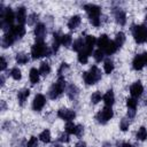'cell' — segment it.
<instances>
[{
    "mask_svg": "<svg viewBox=\"0 0 147 147\" xmlns=\"http://www.w3.org/2000/svg\"><path fill=\"white\" fill-rule=\"evenodd\" d=\"M51 55H53L52 48H49L44 41H36L31 47V56L34 60Z\"/></svg>",
    "mask_w": 147,
    "mask_h": 147,
    "instance_id": "6da1fadb",
    "label": "cell"
},
{
    "mask_svg": "<svg viewBox=\"0 0 147 147\" xmlns=\"http://www.w3.org/2000/svg\"><path fill=\"white\" fill-rule=\"evenodd\" d=\"M65 86H67V84H65L64 77H59L57 80L54 84H52V86L49 87V90H48V98L52 99V100L57 99L64 92Z\"/></svg>",
    "mask_w": 147,
    "mask_h": 147,
    "instance_id": "7a4b0ae2",
    "label": "cell"
},
{
    "mask_svg": "<svg viewBox=\"0 0 147 147\" xmlns=\"http://www.w3.org/2000/svg\"><path fill=\"white\" fill-rule=\"evenodd\" d=\"M83 79L86 85H94L101 79V71L96 65L90 68L88 71L83 72Z\"/></svg>",
    "mask_w": 147,
    "mask_h": 147,
    "instance_id": "3957f363",
    "label": "cell"
},
{
    "mask_svg": "<svg viewBox=\"0 0 147 147\" xmlns=\"http://www.w3.org/2000/svg\"><path fill=\"white\" fill-rule=\"evenodd\" d=\"M132 36L138 44H145L147 42V26L146 25H137L133 24L131 26Z\"/></svg>",
    "mask_w": 147,
    "mask_h": 147,
    "instance_id": "277c9868",
    "label": "cell"
},
{
    "mask_svg": "<svg viewBox=\"0 0 147 147\" xmlns=\"http://www.w3.org/2000/svg\"><path fill=\"white\" fill-rule=\"evenodd\" d=\"M113 116H114V111H113L111 107H105L95 115V119L100 124H106L108 121H110L113 118Z\"/></svg>",
    "mask_w": 147,
    "mask_h": 147,
    "instance_id": "5b68a950",
    "label": "cell"
},
{
    "mask_svg": "<svg viewBox=\"0 0 147 147\" xmlns=\"http://www.w3.org/2000/svg\"><path fill=\"white\" fill-rule=\"evenodd\" d=\"M84 9L85 11L87 13L88 15V18L90 20H94V18H100V15H101V8L94 3H87L84 6Z\"/></svg>",
    "mask_w": 147,
    "mask_h": 147,
    "instance_id": "8992f818",
    "label": "cell"
},
{
    "mask_svg": "<svg viewBox=\"0 0 147 147\" xmlns=\"http://www.w3.org/2000/svg\"><path fill=\"white\" fill-rule=\"evenodd\" d=\"M57 116L63 119V121H67V122H72V119L76 117V113L75 110H71V109H67V108H61L57 110Z\"/></svg>",
    "mask_w": 147,
    "mask_h": 147,
    "instance_id": "52a82bcc",
    "label": "cell"
},
{
    "mask_svg": "<svg viewBox=\"0 0 147 147\" xmlns=\"http://www.w3.org/2000/svg\"><path fill=\"white\" fill-rule=\"evenodd\" d=\"M34 37H36V41H44L45 36L47 33L46 26L44 23H37L34 26Z\"/></svg>",
    "mask_w": 147,
    "mask_h": 147,
    "instance_id": "ba28073f",
    "label": "cell"
},
{
    "mask_svg": "<svg viewBox=\"0 0 147 147\" xmlns=\"http://www.w3.org/2000/svg\"><path fill=\"white\" fill-rule=\"evenodd\" d=\"M46 105V98H45V95H42V94H37L34 98H33V101H32V109L34 110V111H40L42 108H44V106Z\"/></svg>",
    "mask_w": 147,
    "mask_h": 147,
    "instance_id": "9c48e42d",
    "label": "cell"
},
{
    "mask_svg": "<svg viewBox=\"0 0 147 147\" xmlns=\"http://www.w3.org/2000/svg\"><path fill=\"white\" fill-rule=\"evenodd\" d=\"M142 92H144V86H142V84H141L139 80H138V82H134V83L130 86V94H131L132 98L138 99L139 96H141Z\"/></svg>",
    "mask_w": 147,
    "mask_h": 147,
    "instance_id": "30bf717a",
    "label": "cell"
},
{
    "mask_svg": "<svg viewBox=\"0 0 147 147\" xmlns=\"http://www.w3.org/2000/svg\"><path fill=\"white\" fill-rule=\"evenodd\" d=\"M114 17L117 24L119 25H125L126 23V14L122 8H115L114 10Z\"/></svg>",
    "mask_w": 147,
    "mask_h": 147,
    "instance_id": "8fae6325",
    "label": "cell"
},
{
    "mask_svg": "<svg viewBox=\"0 0 147 147\" xmlns=\"http://www.w3.org/2000/svg\"><path fill=\"white\" fill-rule=\"evenodd\" d=\"M15 16H16V21L18 22V24L24 25V23H25V22H26V20H28V16H26V9H25V7H23V6L18 7V8H17V10H16V13H15Z\"/></svg>",
    "mask_w": 147,
    "mask_h": 147,
    "instance_id": "7c38bea8",
    "label": "cell"
},
{
    "mask_svg": "<svg viewBox=\"0 0 147 147\" xmlns=\"http://www.w3.org/2000/svg\"><path fill=\"white\" fill-rule=\"evenodd\" d=\"M8 32H10V33L16 38V39H20V38H22V37L25 34L26 30H25L24 25L17 24V25H13V26H11V29H10Z\"/></svg>",
    "mask_w": 147,
    "mask_h": 147,
    "instance_id": "4fadbf2b",
    "label": "cell"
},
{
    "mask_svg": "<svg viewBox=\"0 0 147 147\" xmlns=\"http://www.w3.org/2000/svg\"><path fill=\"white\" fill-rule=\"evenodd\" d=\"M145 65H146V64H145V59H144V55H142V54H138V55H136V56L133 57V60H132V68H133L134 70L139 71V70H141Z\"/></svg>",
    "mask_w": 147,
    "mask_h": 147,
    "instance_id": "5bb4252c",
    "label": "cell"
},
{
    "mask_svg": "<svg viewBox=\"0 0 147 147\" xmlns=\"http://www.w3.org/2000/svg\"><path fill=\"white\" fill-rule=\"evenodd\" d=\"M95 44H96V39H95L94 36H86L85 37V47H84L83 51H85L86 53L91 54L93 48H94V46H95Z\"/></svg>",
    "mask_w": 147,
    "mask_h": 147,
    "instance_id": "9a60e30c",
    "label": "cell"
},
{
    "mask_svg": "<svg viewBox=\"0 0 147 147\" xmlns=\"http://www.w3.org/2000/svg\"><path fill=\"white\" fill-rule=\"evenodd\" d=\"M15 40H16V38L10 32H7V33L3 34L2 39H1V46L3 48H8V47H10L15 42Z\"/></svg>",
    "mask_w": 147,
    "mask_h": 147,
    "instance_id": "2e32d148",
    "label": "cell"
},
{
    "mask_svg": "<svg viewBox=\"0 0 147 147\" xmlns=\"http://www.w3.org/2000/svg\"><path fill=\"white\" fill-rule=\"evenodd\" d=\"M29 95H30V90L29 88H22V90H20L17 92V101H18V105L20 106H23L26 102Z\"/></svg>",
    "mask_w": 147,
    "mask_h": 147,
    "instance_id": "e0dca14e",
    "label": "cell"
},
{
    "mask_svg": "<svg viewBox=\"0 0 147 147\" xmlns=\"http://www.w3.org/2000/svg\"><path fill=\"white\" fill-rule=\"evenodd\" d=\"M102 100H103L106 107H111L115 102V94H114L113 90H108L105 93V95L102 96Z\"/></svg>",
    "mask_w": 147,
    "mask_h": 147,
    "instance_id": "ac0fdd59",
    "label": "cell"
},
{
    "mask_svg": "<svg viewBox=\"0 0 147 147\" xmlns=\"http://www.w3.org/2000/svg\"><path fill=\"white\" fill-rule=\"evenodd\" d=\"M80 22H82L80 16H79V15H74V16H71V17L69 18V21H68V28H69L70 30H75V29H77V28L79 26Z\"/></svg>",
    "mask_w": 147,
    "mask_h": 147,
    "instance_id": "d6986e66",
    "label": "cell"
},
{
    "mask_svg": "<svg viewBox=\"0 0 147 147\" xmlns=\"http://www.w3.org/2000/svg\"><path fill=\"white\" fill-rule=\"evenodd\" d=\"M61 37L62 36H60L59 32H54L53 33V41H52V47H51L53 54H55L57 52V49H59V47L61 45Z\"/></svg>",
    "mask_w": 147,
    "mask_h": 147,
    "instance_id": "ffe728a7",
    "label": "cell"
},
{
    "mask_svg": "<svg viewBox=\"0 0 147 147\" xmlns=\"http://www.w3.org/2000/svg\"><path fill=\"white\" fill-rule=\"evenodd\" d=\"M29 78H30V82L31 84H38L39 83V79H40V72H39V69H36V68H31L30 69V72H29Z\"/></svg>",
    "mask_w": 147,
    "mask_h": 147,
    "instance_id": "44dd1931",
    "label": "cell"
},
{
    "mask_svg": "<svg viewBox=\"0 0 147 147\" xmlns=\"http://www.w3.org/2000/svg\"><path fill=\"white\" fill-rule=\"evenodd\" d=\"M84 47H85V39H83L80 37V38H77L76 40H74V42H72V49L75 52L79 53V52H82L84 49Z\"/></svg>",
    "mask_w": 147,
    "mask_h": 147,
    "instance_id": "7402d4cb",
    "label": "cell"
},
{
    "mask_svg": "<svg viewBox=\"0 0 147 147\" xmlns=\"http://www.w3.org/2000/svg\"><path fill=\"white\" fill-rule=\"evenodd\" d=\"M78 94H79V90H78V87H77L76 85H74V84L68 85V87H67V95H68L71 100L76 99Z\"/></svg>",
    "mask_w": 147,
    "mask_h": 147,
    "instance_id": "603a6c76",
    "label": "cell"
},
{
    "mask_svg": "<svg viewBox=\"0 0 147 147\" xmlns=\"http://www.w3.org/2000/svg\"><path fill=\"white\" fill-rule=\"evenodd\" d=\"M109 41H110V39L108 38V36H107V34H101V36L99 37V39L96 40V45H98V47H99L100 49H102V51H103V49L108 46Z\"/></svg>",
    "mask_w": 147,
    "mask_h": 147,
    "instance_id": "cb8c5ba5",
    "label": "cell"
},
{
    "mask_svg": "<svg viewBox=\"0 0 147 147\" xmlns=\"http://www.w3.org/2000/svg\"><path fill=\"white\" fill-rule=\"evenodd\" d=\"M15 60H16V62H17L18 64H25V63L29 62V56H28V54L24 53V52H18V53H16V55H15Z\"/></svg>",
    "mask_w": 147,
    "mask_h": 147,
    "instance_id": "d4e9b609",
    "label": "cell"
},
{
    "mask_svg": "<svg viewBox=\"0 0 147 147\" xmlns=\"http://www.w3.org/2000/svg\"><path fill=\"white\" fill-rule=\"evenodd\" d=\"M117 49H118V47H117V45L115 44V41H114V40H110L109 44H108V46L103 49V52H105V54H107V55H111V54L116 53Z\"/></svg>",
    "mask_w": 147,
    "mask_h": 147,
    "instance_id": "484cf974",
    "label": "cell"
},
{
    "mask_svg": "<svg viewBox=\"0 0 147 147\" xmlns=\"http://www.w3.org/2000/svg\"><path fill=\"white\" fill-rule=\"evenodd\" d=\"M39 140L42 141L44 144H48V142H51V140H52L51 131L46 129V130H44L42 132H40V134H39Z\"/></svg>",
    "mask_w": 147,
    "mask_h": 147,
    "instance_id": "4316f807",
    "label": "cell"
},
{
    "mask_svg": "<svg viewBox=\"0 0 147 147\" xmlns=\"http://www.w3.org/2000/svg\"><path fill=\"white\" fill-rule=\"evenodd\" d=\"M114 68H115V64H114V61L111 59L105 60V62H103V70H105L106 74H111Z\"/></svg>",
    "mask_w": 147,
    "mask_h": 147,
    "instance_id": "83f0119b",
    "label": "cell"
},
{
    "mask_svg": "<svg viewBox=\"0 0 147 147\" xmlns=\"http://www.w3.org/2000/svg\"><path fill=\"white\" fill-rule=\"evenodd\" d=\"M136 138H137V140L145 141L147 139V129L145 126L139 127L138 131H137V133H136Z\"/></svg>",
    "mask_w": 147,
    "mask_h": 147,
    "instance_id": "f1b7e54d",
    "label": "cell"
},
{
    "mask_svg": "<svg viewBox=\"0 0 147 147\" xmlns=\"http://www.w3.org/2000/svg\"><path fill=\"white\" fill-rule=\"evenodd\" d=\"M115 44L117 45V47L119 48V47H122L123 45H124V42H125V34H124V32H118V33H116V37H115Z\"/></svg>",
    "mask_w": 147,
    "mask_h": 147,
    "instance_id": "f546056e",
    "label": "cell"
},
{
    "mask_svg": "<svg viewBox=\"0 0 147 147\" xmlns=\"http://www.w3.org/2000/svg\"><path fill=\"white\" fill-rule=\"evenodd\" d=\"M39 72H40V75H42V76H47V75L51 72V65H49V63H47V62H41V63H40V67H39Z\"/></svg>",
    "mask_w": 147,
    "mask_h": 147,
    "instance_id": "4dcf8cb0",
    "label": "cell"
},
{
    "mask_svg": "<svg viewBox=\"0 0 147 147\" xmlns=\"http://www.w3.org/2000/svg\"><path fill=\"white\" fill-rule=\"evenodd\" d=\"M64 130H65V132L69 133V134H76L77 125H76L74 122H67V123H65V126H64Z\"/></svg>",
    "mask_w": 147,
    "mask_h": 147,
    "instance_id": "1f68e13d",
    "label": "cell"
},
{
    "mask_svg": "<svg viewBox=\"0 0 147 147\" xmlns=\"http://www.w3.org/2000/svg\"><path fill=\"white\" fill-rule=\"evenodd\" d=\"M71 44H72L71 34H62V37H61V45H63L64 47H69Z\"/></svg>",
    "mask_w": 147,
    "mask_h": 147,
    "instance_id": "d6a6232c",
    "label": "cell"
},
{
    "mask_svg": "<svg viewBox=\"0 0 147 147\" xmlns=\"http://www.w3.org/2000/svg\"><path fill=\"white\" fill-rule=\"evenodd\" d=\"M102 96H103V95L101 94L100 91H95V92H93L92 95H91V102L94 103V105H96V103H99V102L101 101Z\"/></svg>",
    "mask_w": 147,
    "mask_h": 147,
    "instance_id": "836d02e7",
    "label": "cell"
},
{
    "mask_svg": "<svg viewBox=\"0 0 147 147\" xmlns=\"http://www.w3.org/2000/svg\"><path fill=\"white\" fill-rule=\"evenodd\" d=\"M105 52L102 51V49H100V48H98L96 51H94V53H93V57H94V60L96 61V62H101L103 59H105Z\"/></svg>",
    "mask_w": 147,
    "mask_h": 147,
    "instance_id": "e575fe53",
    "label": "cell"
},
{
    "mask_svg": "<svg viewBox=\"0 0 147 147\" xmlns=\"http://www.w3.org/2000/svg\"><path fill=\"white\" fill-rule=\"evenodd\" d=\"M88 56H90V54L86 53L85 51L79 52V53H78V61H79V63H82V64H86L87 61H88Z\"/></svg>",
    "mask_w": 147,
    "mask_h": 147,
    "instance_id": "d590c367",
    "label": "cell"
},
{
    "mask_svg": "<svg viewBox=\"0 0 147 147\" xmlns=\"http://www.w3.org/2000/svg\"><path fill=\"white\" fill-rule=\"evenodd\" d=\"M10 76H11L13 79L20 80V79L22 78V71H21L17 67H15V68H13V69L10 70Z\"/></svg>",
    "mask_w": 147,
    "mask_h": 147,
    "instance_id": "8d00e7d4",
    "label": "cell"
},
{
    "mask_svg": "<svg viewBox=\"0 0 147 147\" xmlns=\"http://www.w3.org/2000/svg\"><path fill=\"white\" fill-rule=\"evenodd\" d=\"M137 106H138V101H137L136 98L131 96V98L126 99V107H127V109H136Z\"/></svg>",
    "mask_w": 147,
    "mask_h": 147,
    "instance_id": "74e56055",
    "label": "cell"
},
{
    "mask_svg": "<svg viewBox=\"0 0 147 147\" xmlns=\"http://www.w3.org/2000/svg\"><path fill=\"white\" fill-rule=\"evenodd\" d=\"M68 70H69V65L65 62H62L60 68H59V70H57V76L59 77H64L65 71H68Z\"/></svg>",
    "mask_w": 147,
    "mask_h": 147,
    "instance_id": "f35d334b",
    "label": "cell"
},
{
    "mask_svg": "<svg viewBox=\"0 0 147 147\" xmlns=\"http://www.w3.org/2000/svg\"><path fill=\"white\" fill-rule=\"evenodd\" d=\"M129 126H130V121L127 118H122L121 122H119V129L122 131H127L129 130Z\"/></svg>",
    "mask_w": 147,
    "mask_h": 147,
    "instance_id": "ab89813d",
    "label": "cell"
},
{
    "mask_svg": "<svg viewBox=\"0 0 147 147\" xmlns=\"http://www.w3.org/2000/svg\"><path fill=\"white\" fill-rule=\"evenodd\" d=\"M37 21H38V14H36V13L30 14V15L28 16V20H26V22H28L29 25L37 24Z\"/></svg>",
    "mask_w": 147,
    "mask_h": 147,
    "instance_id": "60d3db41",
    "label": "cell"
},
{
    "mask_svg": "<svg viewBox=\"0 0 147 147\" xmlns=\"http://www.w3.org/2000/svg\"><path fill=\"white\" fill-rule=\"evenodd\" d=\"M38 139L39 138H37V137H31L28 140L25 147H38Z\"/></svg>",
    "mask_w": 147,
    "mask_h": 147,
    "instance_id": "b9f144b4",
    "label": "cell"
},
{
    "mask_svg": "<svg viewBox=\"0 0 147 147\" xmlns=\"http://www.w3.org/2000/svg\"><path fill=\"white\" fill-rule=\"evenodd\" d=\"M69 140H70L69 139V133H67V132H63L59 136V141L60 142H68Z\"/></svg>",
    "mask_w": 147,
    "mask_h": 147,
    "instance_id": "7bdbcfd3",
    "label": "cell"
},
{
    "mask_svg": "<svg viewBox=\"0 0 147 147\" xmlns=\"http://www.w3.org/2000/svg\"><path fill=\"white\" fill-rule=\"evenodd\" d=\"M83 133H84V126H83L82 124H78V125H77V130H76V134H75V136H77V137H82Z\"/></svg>",
    "mask_w": 147,
    "mask_h": 147,
    "instance_id": "ee69618b",
    "label": "cell"
},
{
    "mask_svg": "<svg viewBox=\"0 0 147 147\" xmlns=\"http://www.w3.org/2000/svg\"><path fill=\"white\" fill-rule=\"evenodd\" d=\"M6 68H7V60H6L5 56H1V67H0V69H1V71H5Z\"/></svg>",
    "mask_w": 147,
    "mask_h": 147,
    "instance_id": "f6af8a7d",
    "label": "cell"
},
{
    "mask_svg": "<svg viewBox=\"0 0 147 147\" xmlns=\"http://www.w3.org/2000/svg\"><path fill=\"white\" fill-rule=\"evenodd\" d=\"M136 116V109H127V117L133 118Z\"/></svg>",
    "mask_w": 147,
    "mask_h": 147,
    "instance_id": "bcb514c9",
    "label": "cell"
},
{
    "mask_svg": "<svg viewBox=\"0 0 147 147\" xmlns=\"http://www.w3.org/2000/svg\"><path fill=\"white\" fill-rule=\"evenodd\" d=\"M117 147H133L129 142H117Z\"/></svg>",
    "mask_w": 147,
    "mask_h": 147,
    "instance_id": "7dc6e473",
    "label": "cell"
},
{
    "mask_svg": "<svg viewBox=\"0 0 147 147\" xmlns=\"http://www.w3.org/2000/svg\"><path fill=\"white\" fill-rule=\"evenodd\" d=\"M75 147H86V142H85V141H83V140H79V141H77V142H76Z\"/></svg>",
    "mask_w": 147,
    "mask_h": 147,
    "instance_id": "c3c4849f",
    "label": "cell"
},
{
    "mask_svg": "<svg viewBox=\"0 0 147 147\" xmlns=\"http://www.w3.org/2000/svg\"><path fill=\"white\" fill-rule=\"evenodd\" d=\"M5 108H6V105H5V101H1V109H2V110H5Z\"/></svg>",
    "mask_w": 147,
    "mask_h": 147,
    "instance_id": "681fc988",
    "label": "cell"
},
{
    "mask_svg": "<svg viewBox=\"0 0 147 147\" xmlns=\"http://www.w3.org/2000/svg\"><path fill=\"white\" fill-rule=\"evenodd\" d=\"M3 84H5V77L1 76V86H3Z\"/></svg>",
    "mask_w": 147,
    "mask_h": 147,
    "instance_id": "f907efd6",
    "label": "cell"
},
{
    "mask_svg": "<svg viewBox=\"0 0 147 147\" xmlns=\"http://www.w3.org/2000/svg\"><path fill=\"white\" fill-rule=\"evenodd\" d=\"M145 23H146V26H147V13H146V15H145Z\"/></svg>",
    "mask_w": 147,
    "mask_h": 147,
    "instance_id": "816d5d0a",
    "label": "cell"
},
{
    "mask_svg": "<svg viewBox=\"0 0 147 147\" xmlns=\"http://www.w3.org/2000/svg\"><path fill=\"white\" fill-rule=\"evenodd\" d=\"M54 147H61V145H60V144H55Z\"/></svg>",
    "mask_w": 147,
    "mask_h": 147,
    "instance_id": "f5cc1de1",
    "label": "cell"
},
{
    "mask_svg": "<svg viewBox=\"0 0 147 147\" xmlns=\"http://www.w3.org/2000/svg\"><path fill=\"white\" fill-rule=\"evenodd\" d=\"M145 105H146V106H147V98H146V99H145Z\"/></svg>",
    "mask_w": 147,
    "mask_h": 147,
    "instance_id": "db71d44e",
    "label": "cell"
}]
</instances>
